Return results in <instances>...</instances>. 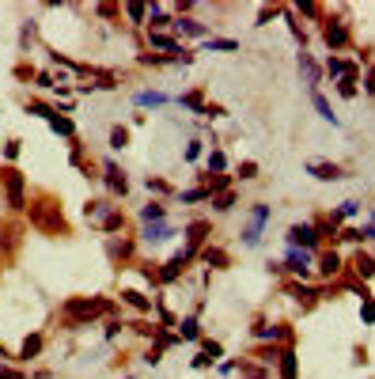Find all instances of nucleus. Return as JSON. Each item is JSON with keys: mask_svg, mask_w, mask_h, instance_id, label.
<instances>
[{"mask_svg": "<svg viewBox=\"0 0 375 379\" xmlns=\"http://www.w3.org/2000/svg\"><path fill=\"white\" fill-rule=\"evenodd\" d=\"M205 50H220V53H235L239 42L235 38H205Z\"/></svg>", "mask_w": 375, "mask_h": 379, "instance_id": "nucleus-41", "label": "nucleus"}, {"mask_svg": "<svg viewBox=\"0 0 375 379\" xmlns=\"http://www.w3.org/2000/svg\"><path fill=\"white\" fill-rule=\"evenodd\" d=\"M322 38H326V46H330L333 53L345 50L349 46V23L345 19H322Z\"/></svg>", "mask_w": 375, "mask_h": 379, "instance_id": "nucleus-9", "label": "nucleus"}, {"mask_svg": "<svg viewBox=\"0 0 375 379\" xmlns=\"http://www.w3.org/2000/svg\"><path fill=\"white\" fill-rule=\"evenodd\" d=\"M122 326H125V322H118V319H114V322H107V337H110V342H114V337L122 334Z\"/></svg>", "mask_w": 375, "mask_h": 379, "instance_id": "nucleus-59", "label": "nucleus"}, {"mask_svg": "<svg viewBox=\"0 0 375 379\" xmlns=\"http://www.w3.org/2000/svg\"><path fill=\"white\" fill-rule=\"evenodd\" d=\"M174 236V228L167 220H159V224H145V228H140V239H145V243H163V239H171Z\"/></svg>", "mask_w": 375, "mask_h": 379, "instance_id": "nucleus-16", "label": "nucleus"}, {"mask_svg": "<svg viewBox=\"0 0 375 379\" xmlns=\"http://www.w3.org/2000/svg\"><path fill=\"white\" fill-rule=\"evenodd\" d=\"M145 186H148V193H174V190L167 186L163 179H152V175H148V179H145Z\"/></svg>", "mask_w": 375, "mask_h": 379, "instance_id": "nucleus-53", "label": "nucleus"}, {"mask_svg": "<svg viewBox=\"0 0 375 379\" xmlns=\"http://www.w3.org/2000/svg\"><path fill=\"white\" fill-rule=\"evenodd\" d=\"M205 164H209V175H224V171H228V156H224L220 148H212Z\"/></svg>", "mask_w": 375, "mask_h": 379, "instance_id": "nucleus-40", "label": "nucleus"}, {"mask_svg": "<svg viewBox=\"0 0 375 379\" xmlns=\"http://www.w3.org/2000/svg\"><path fill=\"white\" fill-rule=\"evenodd\" d=\"M35 38H38V23H35V19H27V23L19 27V53H27V46L35 42Z\"/></svg>", "mask_w": 375, "mask_h": 379, "instance_id": "nucleus-38", "label": "nucleus"}, {"mask_svg": "<svg viewBox=\"0 0 375 379\" xmlns=\"http://www.w3.org/2000/svg\"><path fill=\"white\" fill-rule=\"evenodd\" d=\"M110 209H114V205H110V197H91V201L84 205V216H87V220H102Z\"/></svg>", "mask_w": 375, "mask_h": 379, "instance_id": "nucleus-24", "label": "nucleus"}, {"mask_svg": "<svg viewBox=\"0 0 375 379\" xmlns=\"http://www.w3.org/2000/svg\"><path fill=\"white\" fill-rule=\"evenodd\" d=\"M35 87H46V91H53V87H57V76H53V72H35Z\"/></svg>", "mask_w": 375, "mask_h": 379, "instance_id": "nucleus-48", "label": "nucleus"}, {"mask_svg": "<svg viewBox=\"0 0 375 379\" xmlns=\"http://www.w3.org/2000/svg\"><path fill=\"white\" fill-rule=\"evenodd\" d=\"M140 220H145V224H159V220H167V205H159V201H148V205L140 209Z\"/></svg>", "mask_w": 375, "mask_h": 379, "instance_id": "nucleus-34", "label": "nucleus"}, {"mask_svg": "<svg viewBox=\"0 0 375 379\" xmlns=\"http://www.w3.org/2000/svg\"><path fill=\"white\" fill-rule=\"evenodd\" d=\"M118 228H125V213H118V209H110L107 216H102V231H118Z\"/></svg>", "mask_w": 375, "mask_h": 379, "instance_id": "nucleus-44", "label": "nucleus"}, {"mask_svg": "<svg viewBox=\"0 0 375 379\" xmlns=\"http://www.w3.org/2000/svg\"><path fill=\"white\" fill-rule=\"evenodd\" d=\"M209 231H212V224L209 220H194V224H186V254H197V247L209 239Z\"/></svg>", "mask_w": 375, "mask_h": 379, "instance_id": "nucleus-13", "label": "nucleus"}, {"mask_svg": "<svg viewBox=\"0 0 375 379\" xmlns=\"http://www.w3.org/2000/svg\"><path fill=\"white\" fill-rule=\"evenodd\" d=\"M174 23V15L167 12L163 4H148V30H163V27H171Z\"/></svg>", "mask_w": 375, "mask_h": 379, "instance_id": "nucleus-19", "label": "nucleus"}, {"mask_svg": "<svg viewBox=\"0 0 375 379\" xmlns=\"http://www.w3.org/2000/svg\"><path fill=\"white\" fill-rule=\"evenodd\" d=\"M239 376H243V379H269V368H262V364H250V360H243V364H239Z\"/></svg>", "mask_w": 375, "mask_h": 379, "instance_id": "nucleus-42", "label": "nucleus"}, {"mask_svg": "<svg viewBox=\"0 0 375 379\" xmlns=\"http://www.w3.org/2000/svg\"><path fill=\"white\" fill-rule=\"evenodd\" d=\"M254 337L258 342H292V326H269V322H254Z\"/></svg>", "mask_w": 375, "mask_h": 379, "instance_id": "nucleus-14", "label": "nucleus"}, {"mask_svg": "<svg viewBox=\"0 0 375 379\" xmlns=\"http://www.w3.org/2000/svg\"><path fill=\"white\" fill-rule=\"evenodd\" d=\"M23 231H27V220H19V216L0 220V265L15 262V254L23 247Z\"/></svg>", "mask_w": 375, "mask_h": 379, "instance_id": "nucleus-4", "label": "nucleus"}, {"mask_svg": "<svg viewBox=\"0 0 375 379\" xmlns=\"http://www.w3.org/2000/svg\"><path fill=\"white\" fill-rule=\"evenodd\" d=\"M356 213H360V201L349 197V201H341V205L330 213V224H341V220H349V216H356Z\"/></svg>", "mask_w": 375, "mask_h": 379, "instance_id": "nucleus-25", "label": "nucleus"}, {"mask_svg": "<svg viewBox=\"0 0 375 379\" xmlns=\"http://www.w3.org/2000/svg\"><path fill=\"white\" fill-rule=\"evenodd\" d=\"M364 91H368V95H375V64H372L368 72H364Z\"/></svg>", "mask_w": 375, "mask_h": 379, "instance_id": "nucleus-57", "label": "nucleus"}, {"mask_svg": "<svg viewBox=\"0 0 375 379\" xmlns=\"http://www.w3.org/2000/svg\"><path fill=\"white\" fill-rule=\"evenodd\" d=\"M284 239H289V247H296V251H311V254L318 251V243H322V236H318L315 224H292Z\"/></svg>", "mask_w": 375, "mask_h": 379, "instance_id": "nucleus-6", "label": "nucleus"}, {"mask_svg": "<svg viewBox=\"0 0 375 379\" xmlns=\"http://www.w3.org/2000/svg\"><path fill=\"white\" fill-rule=\"evenodd\" d=\"M296 64H300V72H303V76H307V87H311V91H318V84H322V69H318V64H315V58L300 50Z\"/></svg>", "mask_w": 375, "mask_h": 379, "instance_id": "nucleus-15", "label": "nucleus"}, {"mask_svg": "<svg viewBox=\"0 0 375 379\" xmlns=\"http://www.w3.org/2000/svg\"><path fill=\"white\" fill-rule=\"evenodd\" d=\"M296 12L307 15V19H318V15H322V8H318V4H296Z\"/></svg>", "mask_w": 375, "mask_h": 379, "instance_id": "nucleus-54", "label": "nucleus"}, {"mask_svg": "<svg viewBox=\"0 0 375 379\" xmlns=\"http://www.w3.org/2000/svg\"><path fill=\"white\" fill-rule=\"evenodd\" d=\"M38 69H30V64H15V80H35Z\"/></svg>", "mask_w": 375, "mask_h": 379, "instance_id": "nucleus-56", "label": "nucleus"}, {"mask_svg": "<svg viewBox=\"0 0 375 379\" xmlns=\"http://www.w3.org/2000/svg\"><path fill=\"white\" fill-rule=\"evenodd\" d=\"M228 190H231V175H217L209 186V193H228Z\"/></svg>", "mask_w": 375, "mask_h": 379, "instance_id": "nucleus-52", "label": "nucleus"}, {"mask_svg": "<svg viewBox=\"0 0 375 379\" xmlns=\"http://www.w3.org/2000/svg\"><path fill=\"white\" fill-rule=\"evenodd\" d=\"M360 236L368 239V243H375V224H372V220H368V224H364V228H360Z\"/></svg>", "mask_w": 375, "mask_h": 379, "instance_id": "nucleus-60", "label": "nucleus"}, {"mask_svg": "<svg viewBox=\"0 0 375 379\" xmlns=\"http://www.w3.org/2000/svg\"><path fill=\"white\" fill-rule=\"evenodd\" d=\"M27 228H35L38 236H73V228H68L65 220V209H61V197L50 190H35L27 197Z\"/></svg>", "mask_w": 375, "mask_h": 379, "instance_id": "nucleus-1", "label": "nucleus"}, {"mask_svg": "<svg viewBox=\"0 0 375 379\" xmlns=\"http://www.w3.org/2000/svg\"><path fill=\"white\" fill-rule=\"evenodd\" d=\"M50 129H53L57 136H65V141H76V122H73L68 114H53V118H50Z\"/></svg>", "mask_w": 375, "mask_h": 379, "instance_id": "nucleus-22", "label": "nucleus"}, {"mask_svg": "<svg viewBox=\"0 0 375 379\" xmlns=\"http://www.w3.org/2000/svg\"><path fill=\"white\" fill-rule=\"evenodd\" d=\"M107 254H110V262H125V258L133 254V243L129 239H122V243H118V239H107Z\"/></svg>", "mask_w": 375, "mask_h": 379, "instance_id": "nucleus-26", "label": "nucleus"}, {"mask_svg": "<svg viewBox=\"0 0 375 379\" xmlns=\"http://www.w3.org/2000/svg\"><path fill=\"white\" fill-rule=\"evenodd\" d=\"M171 30H179L182 38H209V27L201 19H194V15H174Z\"/></svg>", "mask_w": 375, "mask_h": 379, "instance_id": "nucleus-11", "label": "nucleus"}, {"mask_svg": "<svg viewBox=\"0 0 375 379\" xmlns=\"http://www.w3.org/2000/svg\"><path fill=\"white\" fill-rule=\"evenodd\" d=\"M125 144H129V129H125V125H114V129H110V148L122 152Z\"/></svg>", "mask_w": 375, "mask_h": 379, "instance_id": "nucleus-45", "label": "nucleus"}, {"mask_svg": "<svg viewBox=\"0 0 375 379\" xmlns=\"http://www.w3.org/2000/svg\"><path fill=\"white\" fill-rule=\"evenodd\" d=\"M326 72L341 80V76H353L356 69H353V64H349V61H341V58H333V53H330V58H326Z\"/></svg>", "mask_w": 375, "mask_h": 379, "instance_id": "nucleus-35", "label": "nucleus"}, {"mask_svg": "<svg viewBox=\"0 0 375 379\" xmlns=\"http://www.w3.org/2000/svg\"><path fill=\"white\" fill-rule=\"evenodd\" d=\"M122 12H125V19H129L133 27H145L148 23V4H122Z\"/></svg>", "mask_w": 375, "mask_h": 379, "instance_id": "nucleus-30", "label": "nucleus"}, {"mask_svg": "<svg viewBox=\"0 0 375 379\" xmlns=\"http://www.w3.org/2000/svg\"><path fill=\"white\" fill-rule=\"evenodd\" d=\"M269 216H273V205H266V201H254L250 213H246V228H243V247H258L262 243V231H266Z\"/></svg>", "mask_w": 375, "mask_h": 379, "instance_id": "nucleus-5", "label": "nucleus"}, {"mask_svg": "<svg viewBox=\"0 0 375 379\" xmlns=\"http://www.w3.org/2000/svg\"><path fill=\"white\" fill-rule=\"evenodd\" d=\"M289 292H292V300H296V303H303V308H311V303L318 300V292H315V288H307L303 281H296V285H289Z\"/></svg>", "mask_w": 375, "mask_h": 379, "instance_id": "nucleus-27", "label": "nucleus"}, {"mask_svg": "<svg viewBox=\"0 0 375 379\" xmlns=\"http://www.w3.org/2000/svg\"><path fill=\"white\" fill-rule=\"evenodd\" d=\"M19 156H23V141H8L4 144V164L15 167V159H19Z\"/></svg>", "mask_w": 375, "mask_h": 379, "instance_id": "nucleus-46", "label": "nucleus"}, {"mask_svg": "<svg viewBox=\"0 0 375 379\" xmlns=\"http://www.w3.org/2000/svg\"><path fill=\"white\" fill-rule=\"evenodd\" d=\"M318 273H322V277H338L341 273V254L338 251H322L318 254Z\"/></svg>", "mask_w": 375, "mask_h": 379, "instance_id": "nucleus-21", "label": "nucleus"}, {"mask_svg": "<svg viewBox=\"0 0 375 379\" xmlns=\"http://www.w3.org/2000/svg\"><path fill=\"white\" fill-rule=\"evenodd\" d=\"M353 270H356V277H360V281H368V277H375V258L360 251V254L353 258Z\"/></svg>", "mask_w": 375, "mask_h": 379, "instance_id": "nucleus-29", "label": "nucleus"}, {"mask_svg": "<svg viewBox=\"0 0 375 379\" xmlns=\"http://www.w3.org/2000/svg\"><path fill=\"white\" fill-rule=\"evenodd\" d=\"M239 179H258V164H254V159H243V164H239Z\"/></svg>", "mask_w": 375, "mask_h": 379, "instance_id": "nucleus-49", "label": "nucleus"}, {"mask_svg": "<svg viewBox=\"0 0 375 379\" xmlns=\"http://www.w3.org/2000/svg\"><path fill=\"white\" fill-rule=\"evenodd\" d=\"M125 379H133V376H125Z\"/></svg>", "mask_w": 375, "mask_h": 379, "instance_id": "nucleus-63", "label": "nucleus"}, {"mask_svg": "<svg viewBox=\"0 0 375 379\" xmlns=\"http://www.w3.org/2000/svg\"><path fill=\"white\" fill-rule=\"evenodd\" d=\"M269 15H277V8H262V12H258V23H269Z\"/></svg>", "mask_w": 375, "mask_h": 379, "instance_id": "nucleus-62", "label": "nucleus"}, {"mask_svg": "<svg viewBox=\"0 0 375 379\" xmlns=\"http://www.w3.org/2000/svg\"><path fill=\"white\" fill-rule=\"evenodd\" d=\"M209 201H212V213L224 216V213H231V209H235V201H239V197L228 190V193H217V197H209Z\"/></svg>", "mask_w": 375, "mask_h": 379, "instance_id": "nucleus-37", "label": "nucleus"}, {"mask_svg": "<svg viewBox=\"0 0 375 379\" xmlns=\"http://www.w3.org/2000/svg\"><path fill=\"white\" fill-rule=\"evenodd\" d=\"M137 107H167L171 103V95H163V91H137Z\"/></svg>", "mask_w": 375, "mask_h": 379, "instance_id": "nucleus-31", "label": "nucleus"}, {"mask_svg": "<svg viewBox=\"0 0 375 379\" xmlns=\"http://www.w3.org/2000/svg\"><path fill=\"white\" fill-rule=\"evenodd\" d=\"M95 12H99V15H114V12H122V8H114V4H99Z\"/></svg>", "mask_w": 375, "mask_h": 379, "instance_id": "nucleus-61", "label": "nucleus"}, {"mask_svg": "<svg viewBox=\"0 0 375 379\" xmlns=\"http://www.w3.org/2000/svg\"><path fill=\"white\" fill-rule=\"evenodd\" d=\"M284 270L292 273V277H311V270H315V254L311 251H296V247H289V251H284Z\"/></svg>", "mask_w": 375, "mask_h": 379, "instance_id": "nucleus-8", "label": "nucleus"}, {"mask_svg": "<svg viewBox=\"0 0 375 379\" xmlns=\"http://www.w3.org/2000/svg\"><path fill=\"white\" fill-rule=\"evenodd\" d=\"M190 258H194V254L179 251V254L171 258V262H163V270H156V281H159V285H171V281H179V277H182V270H186V262H190Z\"/></svg>", "mask_w": 375, "mask_h": 379, "instance_id": "nucleus-10", "label": "nucleus"}, {"mask_svg": "<svg viewBox=\"0 0 375 379\" xmlns=\"http://www.w3.org/2000/svg\"><path fill=\"white\" fill-rule=\"evenodd\" d=\"M102 182H107L110 197H125V193H129V179H125V171L114 159H102Z\"/></svg>", "mask_w": 375, "mask_h": 379, "instance_id": "nucleus-7", "label": "nucleus"}, {"mask_svg": "<svg viewBox=\"0 0 375 379\" xmlns=\"http://www.w3.org/2000/svg\"><path fill=\"white\" fill-rule=\"evenodd\" d=\"M122 303H129L133 311H152V300L145 292H137V288H125L122 292Z\"/></svg>", "mask_w": 375, "mask_h": 379, "instance_id": "nucleus-28", "label": "nucleus"}, {"mask_svg": "<svg viewBox=\"0 0 375 379\" xmlns=\"http://www.w3.org/2000/svg\"><path fill=\"white\" fill-rule=\"evenodd\" d=\"M201 357H205V360H209V364H217V360H220V357H224V349H220V345H217V342H201Z\"/></svg>", "mask_w": 375, "mask_h": 379, "instance_id": "nucleus-47", "label": "nucleus"}, {"mask_svg": "<svg viewBox=\"0 0 375 379\" xmlns=\"http://www.w3.org/2000/svg\"><path fill=\"white\" fill-rule=\"evenodd\" d=\"M201 262L212 265V270H228V265H231V254L224 251V247H201Z\"/></svg>", "mask_w": 375, "mask_h": 379, "instance_id": "nucleus-18", "label": "nucleus"}, {"mask_svg": "<svg viewBox=\"0 0 375 379\" xmlns=\"http://www.w3.org/2000/svg\"><path fill=\"white\" fill-rule=\"evenodd\" d=\"M23 110H27L30 118H46V122L57 114V107H53V103H46V99H27V103H23Z\"/></svg>", "mask_w": 375, "mask_h": 379, "instance_id": "nucleus-23", "label": "nucleus"}, {"mask_svg": "<svg viewBox=\"0 0 375 379\" xmlns=\"http://www.w3.org/2000/svg\"><path fill=\"white\" fill-rule=\"evenodd\" d=\"M311 107L318 110V118H322V122H330V125H341V118L333 114V107H330V103H326V95H322V91H311Z\"/></svg>", "mask_w": 375, "mask_h": 379, "instance_id": "nucleus-20", "label": "nucleus"}, {"mask_svg": "<svg viewBox=\"0 0 375 379\" xmlns=\"http://www.w3.org/2000/svg\"><path fill=\"white\" fill-rule=\"evenodd\" d=\"M179 103L186 110H194V114H205V95L201 91H186V95H179Z\"/></svg>", "mask_w": 375, "mask_h": 379, "instance_id": "nucleus-36", "label": "nucleus"}, {"mask_svg": "<svg viewBox=\"0 0 375 379\" xmlns=\"http://www.w3.org/2000/svg\"><path fill=\"white\" fill-rule=\"evenodd\" d=\"M42 349H46V337L42 334H27L23 345H19V353H15V360H35Z\"/></svg>", "mask_w": 375, "mask_h": 379, "instance_id": "nucleus-17", "label": "nucleus"}, {"mask_svg": "<svg viewBox=\"0 0 375 379\" xmlns=\"http://www.w3.org/2000/svg\"><path fill=\"white\" fill-rule=\"evenodd\" d=\"M0 190H4V205L12 216L27 213V175L19 167H8L0 164Z\"/></svg>", "mask_w": 375, "mask_h": 379, "instance_id": "nucleus-3", "label": "nucleus"}, {"mask_svg": "<svg viewBox=\"0 0 375 379\" xmlns=\"http://www.w3.org/2000/svg\"><path fill=\"white\" fill-rule=\"evenodd\" d=\"M360 319L368 322V326L375 322V300H364V308H360Z\"/></svg>", "mask_w": 375, "mask_h": 379, "instance_id": "nucleus-55", "label": "nucleus"}, {"mask_svg": "<svg viewBox=\"0 0 375 379\" xmlns=\"http://www.w3.org/2000/svg\"><path fill=\"white\" fill-rule=\"evenodd\" d=\"M277 364H281V379H296V349H281V360H277Z\"/></svg>", "mask_w": 375, "mask_h": 379, "instance_id": "nucleus-33", "label": "nucleus"}, {"mask_svg": "<svg viewBox=\"0 0 375 379\" xmlns=\"http://www.w3.org/2000/svg\"><path fill=\"white\" fill-rule=\"evenodd\" d=\"M0 379H30L23 368H15V364H0Z\"/></svg>", "mask_w": 375, "mask_h": 379, "instance_id": "nucleus-51", "label": "nucleus"}, {"mask_svg": "<svg viewBox=\"0 0 375 379\" xmlns=\"http://www.w3.org/2000/svg\"><path fill=\"white\" fill-rule=\"evenodd\" d=\"M307 175H315L318 182H341V179H345V171H341L338 164H326V159H311Z\"/></svg>", "mask_w": 375, "mask_h": 379, "instance_id": "nucleus-12", "label": "nucleus"}, {"mask_svg": "<svg viewBox=\"0 0 375 379\" xmlns=\"http://www.w3.org/2000/svg\"><path fill=\"white\" fill-rule=\"evenodd\" d=\"M201 148H205V141H190V144H186V152H182V156H186V164L201 159Z\"/></svg>", "mask_w": 375, "mask_h": 379, "instance_id": "nucleus-50", "label": "nucleus"}, {"mask_svg": "<svg viewBox=\"0 0 375 379\" xmlns=\"http://www.w3.org/2000/svg\"><path fill=\"white\" fill-rule=\"evenodd\" d=\"M174 197H179L182 205H197V201H209L212 193H209V186H194V190H179Z\"/></svg>", "mask_w": 375, "mask_h": 379, "instance_id": "nucleus-32", "label": "nucleus"}, {"mask_svg": "<svg viewBox=\"0 0 375 379\" xmlns=\"http://www.w3.org/2000/svg\"><path fill=\"white\" fill-rule=\"evenodd\" d=\"M179 337H186V342H197V337H201V326H197L194 315H186L179 322Z\"/></svg>", "mask_w": 375, "mask_h": 379, "instance_id": "nucleus-39", "label": "nucleus"}, {"mask_svg": "<svg viewBox=\"0 0 375 379\" xmlns=\"http://www.w3.org/2000/svg\"><path fill=\"white\" fill-rule=\"evenodd\" d=\"M201 118H224V107H217V103H205V114Z\"/></svg>", "mask_w": 375, "mask_h": 379, "instance_id": "nucleus-58", "label": "nucleus"}, {"mask_svg": "<svg viewBox=\"0 0 375 379\" xmlns=\"http://www.w3.org/2000/svg\"><path fill=\"white\" fill-rule=\"evenodd\" d=\"M102 315H114V303H110L107 296H68V300L61 303V322H65L68 330L91 326V322L102 319Z\"/></svg>", "mask_w": 375, "mask_h": 379, "instance_id": "nucleus-2", "label": "nucleus"}, {"mask_svg": "<svg viewBox=\"0 0 375 379\" xmlns=\"http://www.w3.org/2000/svg\"><path fill=\"white\" fill-rule=\"evenodd\" d=\"M356 91H360V87H356V72L338 80V95H341V99H356Z\"/></svg>", "mask_w": 375, "mask_h": 379, "instance_id": "nucleus-43", "label": "nucleus"}]
</instances>
